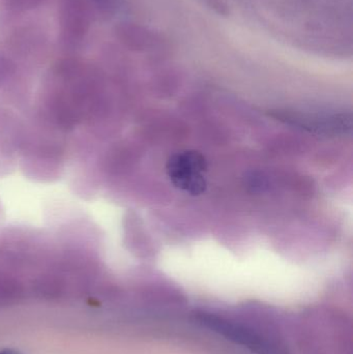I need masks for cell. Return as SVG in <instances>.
Returning a JSON list of instances; mask_svg holds the SVG:
<instances>
[{
	"label": "cell",
	"mask_w": 353,
	"mask_h": 354,
	"mask_svg": "<svg viewBox=\"0 0 353 354\" xmlns=\"http://www.w3.org/2000/svg\"><path fill=\"white\" fill-rule=\"evenodd\" d=\"M0 354H14V353H12V351H0Z\"/></svg>",
	"instance_id": "5"
},
{
	"label": "cell",
	"mask_w": 353,
	"mask_h": 354,
	"mask_svg": "<svg viewBox=\"0 0 353 354\" xmlns=\"http://www.w3.org/2000/svg\"><path fill=\"white\" fill-rule=\"evenodd\" d=\"M198 1L219 16L227 17L230 14L229 6L225 0H198Z\"/></svg>",
	"instance_id": "3"
},
{
	"label": "cell",
	"mask_w": 353,
	"mask_h": 354,
	"mask_svg": "<svg viewBox=\"0 0 353 354\" xmlns=\"http://www.w3.org/2000/svg\"><path fill=\"white\" fill-rule=\"evenodd\" d=\"M93 1L95 2L99 10L107 15L115 14L122 6V0H93Z\"/></svg>",
	"instance_id": "4"
},
{
	"label": "cell",
	"mask_w": 353,
	"mask_h": 354,
	"mask_svg": "<svg viewBox=\"0 0 353 354\" xmlns=\"http://www.w3.org/2000/svg\"><path fill=\"white\" fill-rule=\"evenodd\" d=\"M122 41L133 49L145 53L164 55L170 49L169 39L153 29L137 24H128L120 29Z\"/></svg>",
	"instance_id": "2"
},
{
	"label": "cell",
	"mask_w": 353,
	"mask_h": 354,
	"mask_svg": "<svg viewBox=\"0 0 353 354\" xmlns=\"http://www.w3.org/2000/svg\"><path fill=\"white\" fill-rule=\"evenodd\" d=\"M197 322L217 333L220 336L224 337L227 340L236 343V345L248 349L251 353L255 354H283L275 344L269 342L267 339L261 337L260 335L255 333L254 330L240 326L236 322H230L225 318L220 317L211 313H197L195 315Z\"/></svg>",
	"instance_id": "1"
}]
</instances>
